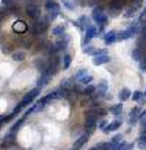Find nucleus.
I'll return each instance as SVG.
<instances>
[{"label": "nucleus", "mask_w": 146, "mask_h": 150, "mask_svg": "<svg viewBox=\"0 0 146 150\" xmlns=\"http://www.w3.org/2000/svg\"><path fill=\"white\" fill-rule=\"evenodd\" d=\"M58 69H60V58H57V57H53V58H50L48 61H47V64H46V69H44V74H48V76H56L57 73H58Z\"/></svg>", "instance_id": "1"}, {"label": "nucleus", "mask_w": 146, "mask_h": 150, "mask_svg": "<svg viewBox=\"0 0 146 150\" xmlns=\"http://www.w3.org/2000/svg\"><path fill=\"white\" fill-rule=\"evenodd\" d=\"M139 32H140V26L137 23H135V25L129 26L127 29H124L121 32H117V40H129V38L137 35Z\"/></svg>", "instance_id": "2"}, {"label": "nucleus", "mask_w": 146, "mask_h": 150, "mask_svg": "<svg viewBox=\"0 0 146 150\" xmlns=\"http://www.w3.org/2000/svg\"><path fill=\"white\" fill-rule=\"evenodd\" d=\"M92 19L97 22L98 25H107V22H108V16L105 15V12H104V9L102 7H95L94 9V12H92Z\"/></svg>", "instance_id": "3"}, {"label": "nucleus", "mask_w": 146, "mask_h": 150, "mask_svg": "<svg viewBox=\"0 0 146 150\" xmlns=\"http://www.w3.org/2000/svg\"><path fill=\"white\" fill-rule=\"evenodd\" d=\"M44 7H46V10L50 12V19H56L60 13V4L56 0H47Z\"/></svg>", "instance_id": "4"}, {"label": "nucleus", "mask_w": 146, "mask_h": 150, "mask_svg": "<svg viewBox=\"0 0 146 150\" xmlns=\"http://www.w3.org/2000/svg\"><path fill=\"white\" fill-rule=\"evenodd\" d=\"M95 37H98V29L95 28V26L89 25V26L85 29V37H83V40H82V45L86 47V44H89Z\"/></svg>", "instance_id": "5"}, {"label": "nucleus", "mask_w": 146, "mask_h": 150, "mask_svg": "<svg viewBox=\"0 0 146 150\" xmlns=\"http://www.w3.org/2000/svg\"><path fill=\"white\" fill-rule=\"evenodd\" d=\"M97 117L94 115V114H86V120H85V128H86V133L88 134H91V133H94L95 130H97Z\"/></svg>", "instance_id": "6"}, {"label": "nucleus", "mask_w": 146, "mask_h": 150, "mask_svg": "<svg viewBox=\"0 0 146 150\" xmlns=\"http://www.w3.org/2000/svg\"><path fill=\"white\" fill-rule=\"evenodd\" d=\"M38 93H40V88H35V89H32L29 93H26V95L22 98V100L19 102V106H21V108H24V106H26V105L32 103V100L38 96Z\"/></svg>", "instance_id": "7"}, {"label": "nucleus", "mask_w": 146, "mask_h": 150, "mask_svg": "<svg viewBox=\"0 0 146 150\" xmlns=\"http://www.w3.org/2000/svg\"><path fill=\"white\" fill-rule=\"evenodd\" d=\"M126 0H111L110 1V10L113 12V16H117L118 12L124 7Z\"/></svg>", "instance_id": "8"}, {"label": "nucleus", "mask_w": 146, "mask_h": 150, "mask_svg": "<svg viewBox=\"0 0 146 150\" xmlns=\"http://www.w3.org/2000/svg\"><path fill=\"white\" fill-rule=\"evenodd\" d=\"M110 61H111V57H110L108 54L95 55V57H94V60H92L94 66H102V64H107V63H110Z\"/></svg>", "instance_id": "9"}, {"label": "nucleus", "mask_w": 146, "mask_h": 150, "mask_svg": "<svg viewBox=\"0 0 146 150\" xmlns=\"http://www.w3.org/2000/svg\"><path fill=\"white\" fill-rule=\"evenodd\" d=\"M69 42H70V37H69V35H66L64 38H60V40H58L53 47L56 48V51H61V50H64V48H67Z\"/></svg>", "instance_id": "10"}, {"label": "nucleus", "mask_w": 146, "mask_h": 150, "mask_svg": "<svg viewBox=\"0 0 146 150\" xmlns=\"http://www.w3.org/2000/svg\"><path fill=\"white\" fill-rule=\"evenodd\" d=\"M32 29H34V32L37 35H41V34H44L48 29V23L47 22H35L34 26H32Z\"/></svg>", "instance_id": "11"}, {"label": "nucleus", "mask_w": 146, "mask_h": 150, "mask_svg": "<svg viewBox=\"0 0 146 150\" xmlns=\"http://www.w3.org/2000/svg\"><path fill=\"white\" fill-rule=\"evenodd\" d=\"M120 125H121V121H120V120H115V121L107 124V125L102 128V131H104L105 134H108V133H111V131H117V130L120 128Z\"/></svg>", "instance_id": "12"}, {"label": "nucleus", "mask_w": 146, "mask_h": 150, "mask_svg": "<svg viewBox=\"0 0 146 150\" xmlns=\"http://www.w3.org/2000/svg\"><path fill=\"white\" fill-rule=\"evenodd\" d=\"M26 15H28L29 18H32L34 21H38L40 16H41V12H40V9H38L37 6H28V9H26Z\"/></svg>", "instance_id": "13"}, {"label": "nucleus", "mask_w": 146, "mask_h": 150, "mask_svg": "<svg viewBox=\"0 0 146 150\" xmlns=\"http://www.w3.org/2000/svg\"><path fill=\"white\" fill-rule=\"evenodd\" d=\"M117 41V31H108L105 35H104V42L107 44V45H110V44H113V42H115Z\"/></svg>", "instance_id": "14"}, {"label": "nucleus", "mask_w": 146, "mask_h": 150, "mask_svg": "<svg viewBox=\"0 0 146 150\" xmlns=\"http://www.w3.org/2000/svg\"><path fill=\"white\" fill-rule=\"evenodd\" d=\"M107 89H108V83H107V80H101L99 85L95 88V92H97L98 96H104V95L107 93Z\"/></svg>", "instance_id": "15"}, {"label": "nucleus", "mask_w": 146, "mask_h": 150, "mask_svg": "<svg viewBox=\"0 0 146 150\" xmlns=\"http://www.w3.org/2000/svg\"><path fill=\"white\" fill-rule=\"evenodd\" d=\"M13 31L18 32V34H25V32L28 31V26H26L25 22L19 21V22H15V23H13Z\"/></svg>", "instance_id": "16"}, {"label": "nucleus", "mask_w": 146, "mask_h": 150, "mask_svg": "<svg viewBox=\"0 0 146 150\" xmlns=\"http://www.w3.org/2000/svg\"><path fill=\"white\" fill-rule=\"evenodd\" d=\"M88 139H89V134H88V133H85L83 136H80V137H79V139L75 142V146H73V149L79 150L80 147H82V146H83V144H85V143H86V142H88Z\"/></svg>", "instance_id": "17"}, {"label": "nucleus", "mask_w": 146, "mask_h": 150, "mask_svg": "<svg viewBox=\"0 0 146 150\" xmlns=\"http://www.w3.org/2000/svg\"><path fill=\"white\" fill-rule=\"evenodd\" d=\"M139 121V108H133L130 111V118H129V124L130 125H135L136 122Z\"/></svg>", "instance_id": "18"}, {"label": "nucleus", "mask_w": 146, "mask_h": 150, "mask_svg": "<svg viewBox=\"0 0 146 150\" xmlns=\"http://www.w3.org/2000/svg\"><path fill=\"white\" fill-rule=\"evenodd\" d=\"M51 32H53V35H56V37H61V35H64V32H66V23H60V25L54 26Z\"/></svg>", "instance_id": "19"}, {"label": "nucleus", "mask_w": 146, "mask_h": 150, "mask_svg": "<svg viewBox=\"0 0 146 150\" xmlns=\"http://www.w3.org/2000/svg\"><path fill=\"white\" fill-rule=\"evenodd\" d=\"M130 96H132V91L127 89V88H123L120 91V93H118V98H120L121 102H126L127 99H130Z\"/></svg>", "instance_id": "20"}, {"label": "nucleus", "mask_w": 146, "mask_h": 150, "mask_svg": "<svg viewBox=\"0 0 146 150\" xmlns=\"http://www.w3.org/2000/svg\"><path fill=\"white\" fill-rule=\"evenodd\" d=\"M50 79H51V76H48V74H41L40 76V79H38V86L37 88H40V89H43L44 86H47L48 85V82H50Z\"/></svg>", "instance_id": "21"}, {"label": "nucleus", "mask_w": 146, "mask_h": 150, "mask_svg": "<svg viewBox=\"0 0 146 150\" xmlns=\"http://www.w3.org/2000/svg\"><path fill=\"white\" fill-rule=\"evenodd\" d=\"M78 25H79V28H80L82 31L86 29V28L89 26V19H88V16H80L79 21H78Z\"/></svg>", "instance_id": "22"}, {"label": "nucleus", "mask_w": 146, "mask_h": 150, "mask_svg": "<svg viewBox=\"0 0 146 150\" xmlns=\"http://www.w3.org/2000/svg\"><path fill=\"white\" fill-rule=\"evenodd\" d=\"M70 64H72V57H70L69 54H66V55L61 58V67H63L64 70H67V69L70 67Z\"/></svg>", "instance_id": "23"}, {"label": "nucleus", "mask_w": 146, "mask_h": 150, "mask_svg": "<svg viewBox=\"0 0 146 150\" xmlns=\"http://www.w3.org/2000/svg\"><path fill=\"white\" fill-rule=\"evenodd\" d=\"M110 112H111L113 115L118 117V115L123 112V103H118V105H115V106H111V108H110Z\"/></svg>", "instance_id": "24"}, {"label": "nucleus", "mask_w": 146, "mask_h": 150, "mask_svg": "<svg viewBox=\"0 0 146 150\" xmlns=\"http://www.w3.org/2000/svg\"><path fill=\"white\" fill-rule=\"evenodd\" d=\"M132 57L135 58V61H137V63H139V61L143 58V51L140 50V48H135L133 52H132Z\"/></svg>", "instance_id": "25"}, {"label": "nucleus", "mask_w": 146, "mask_h": 150, "mask_svg": "<svg viewBox=\"0 0 146 150\" xmlns=\"http://www.w3.org/2000/svg\"><path fill=\"white\" fill-rule=\"evenodd\" d=\"M12 58H13L15 61H24V60L26 58V54H25L24 51H18V52H13Z\"/></svg>", "instance_id": "26"}, {"label": "nucleus", "mask_w": 146, "mask_h": 150, "mask_svg": "<svg viewBox=\"0 0 146 150\" xmlns=\"http://www.w3.org/2000/svg\"><path fill=\"white\" fill-rule=\"evenodd\" d=\"M24 121H25V117H22V118H21L18 122H15V124L12 125V128H10V133H12V134H15V133H16V131L21 128V125L24 124Z\"/></svg>", "instance_id": "27"}, {"label": "nucleus", "mask_w": 146, "mask_h": 150, "mask_svg": "<svg viewBox=\"0 0 146 150\" xmlns=\"http://www.w3.org/2000/svg\"><path fill=\"white\" fill-rule=\"evenodd\" d=\"M83 95H86V96H91V95H94L95 93V86L94 85H88L85 89H83V92H82Z\"/></svg>", "instance_id": "28"}, {"label": "nucleus", "mask_w": 146, "mask_h": 150, "mask_svg": "<svg viewBox=\"0 0 146 150\" xmlns=\"http://www.w3.org/2000/svg\"><path fill=\"white\" fill-rule=\"evenodd\" d=\"M34 64H35V67H37V69H38V70L43 73V71H44V69H46L47 61H44V60H35V63H34Z\"/></svg>", "instance_id": "29"}, {"label": "nucleus", "mask_w": 146, "mask_h": 150, "mask_svg": "<svg viewBox=\"0 0 146 150\" xmlns=\"http://www.w3.org/2000/svg\"><path fill=\"white\" fill-rule=\"evenodd\" d=\"M13 139H15V134H12V133H10V134H9V137H7V139H4V142H3V144H1V146H3V147H9L10 144H13V142H15Z\"/></svg>", "instance_id": "30"}, {"label": "nucleus", "mask_w": 146, "mask_h": 150, "mask_svg": "<svg viewBox=\"0 0 146 150\" xmlns=\"http://www.w3.org/2000/svg\"><path fill=\"white\" fill-rule=\"evenodd\" d=\"M107 109H104V108H97L95 111H91V114H94L95 117H105L107 115Z\"/></svg>", "instance_id": "31"}, {"label": "nucleus", "mask_w": 146, "mask_h": 150, "mask_svg": "<svg viewBox=\"0 0 146 150\" xmlns=\"http://www.w3.org/2000/svg\"><path fill=\"white\" fill-rule=\"evenodd\" d=\"M137 146L140 149H146V133H142V136L137 140Z\"/></svg>", "instance_id": "32"}, {"label": "nucleus", "mask_w": 146, "mask_h": 150, "mask_svg": "<svg viewBox=\"0 0 146 150\" xmlns=\"http://www.w3.org/2000/svg\"><path fill=\"white\" fill-rule=\"evenodd\" d=\"M92 80H94V77H92L91 74H85L82 79H79V82H80L82 85H91Z\"/></svg>", "instance_id": "33"}, {"label": "nucleus", "mask_w": 146, "mask_h": 150, "mask_svg": "<svg viewBox=\"0 0 146 150\" xmlns=\"http://www.w3.org/2000/svg\"><path fill=\"white\" fill-rule=\"evenodd\" d=\"M85 74H88V70H86V69H80V70H79L78 73H75L73 79H75V80H79V79H82V77H83Z\"/></svg>", "instance_id": "34"}, {"label": "nucleus", "mask_w": 146, "mask_h": 150, "mask_svg": "<svg viewBox=\"0 0 146 150\" xmlns=\"http://www.w3.org/2000/svg\"><path fill=\"white\" fill-rule=\"evenodd\" d=\"M121 139H123V136H121V134H117V136H114V137H113V140H111V143H110V144H111V147L117 146V144L121 142Z\"/></svg>", "instance_id": "35"}, {"label": "nucleus", "mask_w": 146, "mask_h": 150, "mask_svg": "<svg viewBox=\"0 0 146 150\" xmlns=\"http://www.w3.org/2000/svg\"><path fill=\"white\" fill-rule=\"evenodd\" d=\"M142 96H145V95H143V92H140V91H135V92L132 93V96H130V98H132L133 100H140L142 99Z\"/></svg>", "instance_id": "36"}, {"label": "nucleus", "mask_w": 146, "mask_h": 150, "mask_svg": "<svg viewBox=\"0 0 146 150\" xmlns=\"http://www.w3.org/2000/svg\"><path fill=\"white\" fill-rule=\"evenodd\" d=\"M95 51H97V48H95L94 45H88V47L83 48V52H85V54H89V55H94Z\"/></svg>", "instance_id": "37"}, {"label": "nucleus", "mask_w": 146, "mask_h": 150, "mask_svg": "<svg viewBox=\"0 0 146 150\" xmlns=\"http://www.w3.org/2000/svg\"><path fill=\"white\" fill-rule=\"evenodd\" d=\"M61 4H63L66 9H69V10H73V9H75V4H73L70 0H61Z\"/></svg>", "instance_id": "38"}, {"label": "nucleus", "mask_w": 146, "mask_h": 150, "mask_svg": "<svg viewBox=\"0 0 146 150\" xmlns=\"http://www.w3.org/2000/svg\"><path fill=\"white\" fill-rule=\"evenodd\" d=\"M95 147H97V150H110L111 149V144L110 143H99Z\"/></svg>", "instance_id": "39"}, {"label": "nucleus", "mask_w": 146, "mask_h": 150, "mask_svg": "<svg viewBox=\"0 0 146 150\" xmlns=\"http://www.w3.org/2000/svg\"><path fill=\"white\" fill-rule=\"evenodd\" d=\"M136 10H137V7H133V6H132V7H130V9H129V10L124 13V16H126V18H132V16L136 13Z\"/></svg>", "instance_id": "40"}, {"label": "nucleus", "mask_w": 146, "mask_h": 150, "mask_svg": "<svg viewBox=\"0 0 146 150\" xmlns=\"http://www.w3.org/2000/svg\"><path fill=\"white\" fill-rule=\"evenodd\" d=\"M72 83L70 80H61V89H70Z\"/></svg>", "instance_id": "41"}, {"label": "nucleus", "mask_w": 146, "mask_h": 150, "mask_svg": "<svg viewBox=\"0 0 146 150\" xmlns=\"http://www.w3.org/2000/svg\"><path fill=\"white\" fill-rule=\"evenodd\" d=\"M133 147H135V143H130V144H124V147L121 150H133Z\"/></svg>", "instance_id": "42"}, {"label": "nucleus", "mask_w": 146, "mask_h": 150, "mask_svg": "<svg viewBox=\"0 0 146 150\" xmlns=\"http://www.w3.org/2000/svg\"><path fill=\"white\" fill-rule=\"evenodd\" d=\"M107 124H108V122H107V121H104V120H102V121H101V122H99V128H104V127H105V125H107Z\"/></svg>", "instance_id": "43"}, {"label": "nucleus", "mask_w": 146, "mask_h": 150, "mask_svg": "<svg viewBox=\"0 0 146 150\" xmlns=\"http://www.w3.org/2000/svg\"><path fill=\"white\" fill-rule=\"evenodd\" d=\"M3 4L4 6H10V0H3Z\"/></svg>", "instance_id": "44"}, {"label": "nucleus", "mask_w": 146, "mask_h": 150, "mask_svg": "<svg viewBox=\"0 0 146 150\" xmlns=\"http://www.w3.org/2000/svg\"><path fill=\"white\" fill-rule=\"evenodd\" d=\"M89 150H97V147H92V149H89Z\"/></svg>", "instance_id": "45"}, {"label": "nucleus", "mask_w": 146, "mask_h": 150, "mask_svg": "<svg viewBox=\"0 0 146 150\" xmlns=\"http://www.w3.org/2000/svg\"><path fill=\"white\" fill-rule=\"evenodd\" d=\"M143 95H146V92H145V93H143Z\"/></svg>", "instance_id": "46"}]
</instances>
